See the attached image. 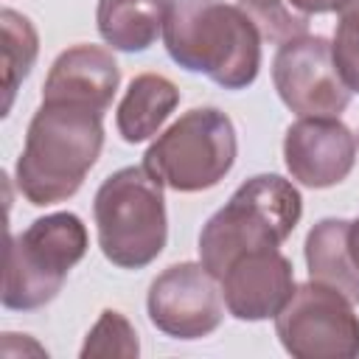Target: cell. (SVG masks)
Here are the masks:
<instances>
[{"label":"cell","mask_w":359,"mask_h":359,"mask_svg":"<svg viewBox=\"0 0 359 359\" xmlns=\"http://www.w3.org/2000/svg\"><path fill=\"white\" fill-rule=\"evenodd\" d=\"M104 149V112L70 101H42L34 112L14 174L20 194L36 205L70 199Z\"/></svg>","instance_id":"obj_1"},{"label":"cell","mask_w":359,"mask_h":359,"mask_svg":"<svg viewBox=\"0 0 359 359\" xmlns=\"http://www.w3.org/2000/svg\"><path fill=\"white\" fill-rule=\"evenodd\" d=\"M168 56L224 90H244L261 70V36L238 6L224 0H171L163 28Z\"/></svg>","instance_id":"obj_2"},{"label":"cell","mask_w":359,"mask_h":359,"mask_svg":"<svg viewBox=\"0 0 359 359\" xmlns=\"http://www.w3.org/2000/svg\"><path fill=\"white\" fill-rule=\"evenodd\" d=\"M303 216L300 191L280 174H255L244 180L224 208H219L199 233V261L222 272L244 252L280 247Z\"/></svg>","instance_id":"obj_3"},{"label":"cell","mask_w":359,"mask_h":359,"mask_svg":"<svg viewBox=\"0 0 359 359\" xmlns=\"http://www.w3.org/2000/svg\"><path fill=\"white\" fill-rule=\"evenodd\" d=\"M163 182L143 165L109 174L93 199L95 233L104 258L121 269L149 266L168 241Z\"/></svg>","instance_id":"obj_4"},{"label":"cell","mask_w":359,"mask_h":359,"mask_svg":"<svg viewBox=\"0 0 359 359\" xmlns=\"http://www.w3.org/2000/svg\"><path fill=\"white\" fill-rule=\"evenodd\" d=\"M87 244V227L70 210L34 219L20 236L8 238L3 306L14 311L48 306L62 292L67 272L84 258Z\"/></svg>","instance_id":"obj_5"},{"label":"cell","mask_w":359,"mask_h":359,"mask_svg":"<svg viewBox=\"0 0 359 359\" xmlns=\"http://www.w3.org/2000/svg\"><path fill=\"white\" fill-rule=\"evenodd\" d=\"M238 154L236 126L219 107H194L160 132L143 154V168L177 194L219 185Z\"/></svg>","instance_id":"obj_6"},{"label":"cell","mask_w":359,"mask_h":359,"mask_svg":"<svg viewBox=\"0 0 359 359\" xmlns=\"http://www.w3.org/2000/svg\"><path fill=\"white\" fill-rule=\"evenodd\" d=\"M275 334L294 359H356L359 314L353 303L317 280L294 286L275 314Z\"/></svg>","instance_id":"obj_7"},{"label":"cell","mask_w":359,"mask_h":359,"mask_svg":"<svg viewBox=\"0 0 359 359\" xmlns=\"http://www.w3.org/2000/svg\"><path fill=\"white\" fill-rule=\"evenodd\" d=\"M272 84L280 101L300 118H339L351 104V90L325 36L303 34L283 42L272 59Z\"/></svg>","instance_id":"obj_8"},{"label":"cell","mask_w":359,"mask_h":359,"mask_svg":"<svg viewBox=\"0 0 359 359\" xmlns=\"http://www.w3.org/2000/svg\"><path fill=\"white\" fill-rule=\"evenodd\" d=\"M146 311L151 325L165 337L202 339L224 320L222 283L202 261L171 264L151 280Z\"/></svg>","instance_id":"obj_9"},{"label":"cell","mask_w":359,"mask_h":359,"mask_svg":"<svg viewBox=\"0 0 359 359\" xmlns=\"http://www.w3.org/2000/svg\"><path fill=\"white\" fill-rule=\"evenodd\" d=\"M283 163L306 188L339 185L356 163V137L339 118H297L283 135Z\"/></svg>","instance_id":"obj_10"},{"label":"cell","mask_w":359,"mask_h":359,"mask_svg":"<svg viewBox=\"0 0 359 359\" xmlns=\"http://www.w3.org/2000/svg\"><path fill=\"white\" fill-rule=\"evenodd\" d=\"M224 309L244 323L275 317L294 292L292 261L278 250H252L230 261L219 278Z\"/></svg>","instance_id":"obj_11"},{"label":"cell","mask_w":359,"mask_h":359,"mask_svg":"<svg viewBox=\"0 0 359 359\" xmlns=\"http://www.w3.org/2000/svg\"><path fill=\"white\" fill-rule=\"evenodd\" d=\"M121 84V67L112 50L98 45H73L62 50L42 84V101H70L107 112Z\"/></svg>","instance_id":"obj_12"},{"label":"cell","mask_w":359,"mask_h":359,"mask_svg":"<svg viewBox=\"0 0 359 359\" xmlns=\"http://www.w3.org/2000/svg\"><path fill=\"white\" fill-rule=\"evenodd\" d=\"M177 104L180 87L168 76L137 73L115 109V126L126 143H143L160 132V126L168 121Z\"/></svg>","instance_id":"obj_13"},{"label":"cell","mask_w":359,"mask_h":359,"mask_svg":"<svg viewBox=\"0 0 359 359\" xmlns=\"http://www.w3.org/2000/svg\"><path fill=\"white\" fill-rule=\"evenodd\" d=\"M171 0H98L95 25L112 50L140 53L163 36Z\"/></svg>","instance_id":"obj_14"},{"label":"cell","mask_w":359,"mask_h":359,"mask_svg":"<svg viewBox=\"0 0 359 359\" xmlns=\"http://www.w3.org/2000/svg\"><path fill=\"white\" fill-rule=\"evenodd\" d=\"M348 219H320L303 244L309 280L342 292L353 306L359 303V269L348 250Z\"/></svg>","instance_id":"obj_15"},{"label":"cell","mask_w":359,"mask_h":359,"mask_svg":"<svg viewBox=\"0 0 359 359\" xmlns=\"http://www.w3.org/2000/svg\"><path fill=\"white\" fill-rule=\"evenodd\" d=\"M0 31H3V115H8L17 87L22 84V79H28L36 53H39V34L34 28V22L14 11V8H3L0 11Z\"/></svg>","instance_id":"obj_16"},{"label":"cell","mask_w":359,"mask_h":359,"mask_svg":"<svg viewBox=\"0 0 359 359\" xmlns=\"http://www.w3.org/2000/svg\"><path fill=\"white\" fill-rule=\"evenodd\" d=\"M236 6L255 25L261 42L283 45L309 31V14L297 11L289 0H236Z\"/></svg>","instance_id":"obj_17"},{"label":"cell","mask_w":359,"mask_h":359,"mask_svg":"<svg viewBox=\"0 0 359 359\" xmlns=\"http://www.w3.org/2000/svg\"><path fill=\"white\" fill-rule=\"evenodd\" d=\"M140 353L137 331L135 325L118 311V309H104L95 325L87 331L84 345L79 351L81 359H95V356H118V359H135Z\"/></svg>","instance_id":"obj_18"},{"label":"cell","mask_w":359,"mask_h":359,"mask_svg":"<svg viewBox=\"0 0 359 359\" xmlns=\"http://www.w3.org/2000/svg\"><path fill=\"white\" fill-rule=\"evenodd\" d=\"M337 31H334V62L351 93H359V0L337 3Z\"/></svg>","instance_id":"obj_19"},{"label":"cell","mask_w":359,"mask_h":359,"mask_svg":"<svg viewBox=\"0 0 359 359\" xmlns=\"http://www.w3.org/2000/svg\"><path fill=\"white\" fill-rule=\"evenodd\" d=\"M297 11H303V14H328V11H337V3L339 0H289Z\"/></svg>","instance_id":"obj_20"},{"label":"cell","mask_w":359,"mask_h":359,"mask_svg":"<svg viewBox=\"0 0 359 359\" xmlns=\"http://www.w3.org/2000/svg\"><path fill=\"white\" fill-rule=\"evenodd\" d=\"M348 250H351V258H353V264L359 269V216L348 224Z\"/></svg>","instance_id":"obj_21"}]
</instances>
